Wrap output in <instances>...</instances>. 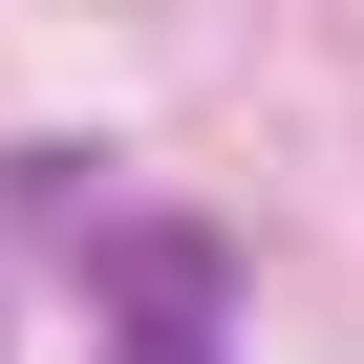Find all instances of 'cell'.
<instances>
[{"label":"cell","instance_id":"1","mask_svg":"<svg viewBox=\"0 0 364 364\" xmlns=\"http://www.w3.org/2000/svg\"><path fill=\"white\" fill-rule=\"evenodd\" d=\"M86 279H107V300H129V321H193V300H215V279H236V257H215V236H193V215H107V236H86Z\"/></svg>","mask_w":364,"mask_h":364},{"label":"cell","instance_id":"2","mask_svg":"<svg viewBox=\"0 0 364 364\" xmlns=\"http://www.w3.org/2000/svg\"><path fill=\"white\" fill-rule=\"evenodd\" d=\"M107 364H215V343H193V321H129V343H107Z\"/></svg>","mask_w":364,"mask_h":364}]
</instances>
